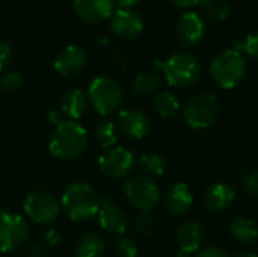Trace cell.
I'll list each match as a JSON object with an SVG mask.
<instances>
[{"mask_svg":"<svg viewBox=\"0 0 258 257\" xmlns=\"http://www.w3.org/2000/svg\"><path fill=\"white\" fill-rule=\"evenodd\" d=\"M88 142L89 136L86 129L79 123L68 120L63 124L54 127L48 141V150L59 159L71 161L86 151Z\"/></svg>","mask_w":258,"mask_h":257,"instance_id":"obj_1","label":"cell"},{"mask_svg":"<svg viewBox=\"0 0 258 257\" xmlns=\"http://www.w3.org/2000/svg\"><path fill=\"white\" fill-rule=\"evenodd\" d=\"M60 204L70 220L88 221L98 215L100 198L89 183L76 182L67 186L62 194Z\"/></svg>","mask_w":258,"mask_h":257,"instance_id":"obj_2","label":"cell"},{"mask_svg":"<svg viewBox=\"0 0 258 257\" xmlns=\"http://www.w3.org/2000/svg\"><path fill=\"white\" fill-rule=\"evenodd\" d=\"M210 73L215 83L224 89L236 88L245 77L246 61L240 50L228 48L221 52L210 65Z\"/></svg>","mask_w":258,"mask_h":257,"instance_id":"obj_3","label":"cell"},{"mask_svg":"<svg viewBox=\"0 0 258 257\" xmlns=\"http://www.w3.org/2000/svg\"><path fill=\"white\" fill-rule=\"evenodd\" d=\"M162 70L171 86L186 88L198 80L201 74V62L194 53L181 52L162 62Z\"/></svg>","mask_w":258,"mask_h":257,"instance_id":"obj_4","label":"cell"},{"mask_svg":"<svg viewBox=\"0 0 258 257\" xmlns=\"http://www.w3.org/2000/svg\"><path fill=\"white\" fill-rule=\"evenodd\" d=\"M221 114V103L213 94H200L183 108V118L190 129L203 130L215 124Z\"/></svg>","mask_w":258,"mask_h":257,"instance_id":"obj_5","label":"cell"},{"mask_svg":"<svg viewBox=\"0 0 258 257\" xmlns=\"http://www.w3.org/2000/svg\"><path fill=\"white\" fill-rule=\"evenodd\" d=\"M88 100L101 115H110L119 109L122 103V89L119 83L110 77H95L88 88Z\"/></svg>","mask_w":258,"mask_h":257,"instance_id":"obj_6","label":"cell"},{"mask_svg":"<svg viewBox=\"0 0 258 257\" xmlns=\"http://www.w3.org/2000/svg\"><path fill=\"white\" fill-rule=\"evenodd\" d=\"M124 194L130 204L141 212L153 211L160 201V189L157 183L147 176H133L124 183Z\"/></svg>","mask_w":258,"mask_h":257,"instance_id":"obj_7","label":"cell"},{"mask_svg":"<svg viewBox=\"0 0 258 257\" xmlns=\"http://www.w3.org/2000/svg\"><path fill=\"white\" fill-rule=\"evenodd\" d=\"M29 238V226L18 214L0 212V251L15 253L23 248Z\"/></svg>","mask_w":258,"mask_h":257,"instance_id":"obj_8","label":"cell"},{"mask_svg":"<svg viewBox=\"0 0 258 257\" xmlns=\"http://www.w3.org/2000/svg\"><path fill=\"white\" fill-rule=\"evenodd\" d=\"M24 212L29 220L39 226L53 224L60 212V203L47 191H33L24 200Z\"/></svg>","mask_w":258,"mask_h":257,"instance_id":"obj_9","label":"cell"},{"mask_svg":"<svg viewBox=\"0 0 258 257\" xmlns=\"http://www.w3.org/2000/svg\"><path fill=\"white\" fill-rule=\"evenodd\" d=\"M136 167V159L132 151L122 147H113L104 150L98 158V168L100 171L113 180L128 177Z\"/></svg>","mask_w":258,"mask_h":257,"instance_id":"obj_10","label":"cell"},{"mask_svg":"<svg viewBox=\"0 0 258 257\" xmlns=\"http://www.w3.org/2000/svg\"><path fill=\"white\" fill-rule=\"evenodd\" d=\"M110 29L121 39H135L144 30V20L135 9L119 8L110 17Z\"/></svg>","mask_w":258,"mask_h":257,"instance_id":"obj_11","label":"cell"},{"mask_svg":"<svg viewBox=\"0 0 258 257\" xmlns=\"http://www.w3.org/2000/svg\"><path fill=\"white\" fill-rule=\"evenodd\" d=\"M98 221L104 232L110 235H116V236L124 235L128 227V218L125 212L119 208V204L115 200L109 197H104L100 201Z\"/></svg>","mask_w":258,"mask_h":257,"instance_id":"obj_12","label":"cell"},{"mask_svg":"<svg viewBox=\"0 0 258 257\" xmlns=\"http://www.w3.org/2000/svg\"><path fill=\"white\" fill-rule=\"evenodd\" d=\"M86 53L82 47L76 44L65 45L54 58V70L62 77L77 76L86 65Z\"/></svg>","mask_w":258,"mask_h":257,"instance_id":"obj_13","label":"cell"},{"mask_svg":"<svg viewBox=\"0 0 258 257\" xmlns=\"http://www.w3.org/2000/svg\"><path fill=\"white\" fill-rule=\"evenodd\" d=\"M74 11L80 20L89 24H97L113 14V0H73Z\"/></svg>","mask_w":258,"mask_h":257,"instance_id":"obj_14","label":"cell"},{"mask_svg":"<svg viewBox=\"0 0 258 257\" xmlns=\"http://www.w3.org/2000/svg\"><path fill=\"white\" fill-rule=\"evenodd\" d=\"M204 29V21L197 12H186L177 21L175 35L181 45L194 47L203 39Z\"/></svg>","mask_w":258,"mask_h":257,"instance_id":"obj_15","label":"cell"},{"mask_svg":"<svg viewBox=\"0 0 258 257\" xmlns=\"http://www.w3.org/2000/svg\"><path fill=\"white\" fill-rule=\"evenodd\" d=\"M119 130L133 139H142L150 133L151 124L148 117L138 109H121L118 112Z\"/></svg>","mask_w":258,"mask_h":257,"instance_id":"obj_16","label":"cell"},{"mask_svg":"<svg viewBox=\"0 0 258 257\" xmlns=\"http://www.w3.org/2000/svg\"><path fill=\"white\" fill-rule=\"evenodd\" d=\"M234 189L227 183H215L204 191L203 203L212 212H222L234 201Z\"/></svg>","mask_w":258,"mask_h":257,"instance_id":"obj_17","label":"cell"},{"mask_svg":"<svg viewBox=\"0 0 258 257\" xmlns=\"http://www.w3.org/2000/svg\"><path fill=\"white\" fill-rule=\"evenodd\" d=\"M165 204L171 214L178 215V217L186 215L194 204V195H192L190 188L183 182L172 185L166 192Z\"/></svg>","mask_w":258,"mask_h":257,"instance_id":"obj_18","label":"cell"},{"mask_svg":"<svg viewBox=\"0 0 258 257\" xmlns=\"http://www.w3.org/2000/svg\"><path fill=\"white\" fill-rule=\"evenodd\" d=\"M88 108V95L79 89V88H71L63 92L60 98V111L65 114V117L70 121L79 120Z\"/></svg>","mask_w":258,"mask_h":257,"instance_id":"obj_19","label":"cell"},{"mask_svg":"<svg viewBox=\"0 0 258 257\" xmlns=\"http://www.w3.org/2000/svg\"><path fill=\"white\" fill-rule=\"evenodd\" d=\"M177 244L180 247V251L184 253H195L200 250L203 244V229L198 223H183L177 230Z\"/></svg>","mask_w":258,"mask_h":257,"instance_id":"obj_20","label":"cell"},{"mask_svg":"<svg viewBox=\"0 0 258 257\" xmlns=\"http://www.w3.org/2000/svg\"><path fill=\"white\" fill-rule=\"evenodd\" d=\"M106 251V241L95 232L83 233L74 247L76 257H101Z\"/></svg>","mask_w":258,"mask_h":257,"instance_id":"obj_21","label":"cell"},{"mask_svg":"<svg viewBox=\"0 0 258 257\" xmlns=\"http://www.w3.org/2000/svg\"><path fill=\"white\" fill-rule=\"evenodd\" d=\"M230 235L240 244H254L258 241V224L251 218H237L230 224Z\"/></svg>","mask_w":258,"mask_h":257,"instance_id":"obj_22","label":"cell"},{"mask_svg":"<svg viewBox=\"0 0 258 257\" xmlns=\"http://www.w3.org/2000/svg\"><path fill=\"white\" fill-rule=\"evenodd\" d=\"M162 86V76L157 71H142L133 79V91L141 97L156 95Z\"/></svg>","mask_w":258,"mask_h":257,"instance_id":"obj_23","label":"cell"},{"mask_svg":"<svg viewBox=\"0 0 258 257\" xmlns=\"http://www.w3.org/2000/svg\"><path fill=\"white\" fill-rule=\"evenodd\" d=\"M154 109L157 111V114L166 120H171V118H175L181 108H180V101L177 100V97L169 92V91H162V92H157L154 95Z\"/></svg>","mask_w":258,"mask_h":257,"instance_id":"obj_24","label":"cell"},{"mask_svg":"<svg viewBox=\"0 0 258 257\" xmlns=\"http://www.w3.org/2000/svg\"><path fill=\"white\" fill-rule=\"evenodd\" d=\"M95 139L97 144L103 148V150H109L113 148L118 142V129L116 124L110 120H103L98 123V126L95 127Z\"/></svg>","mask_w":258,"mask_h":257,"instance_id":"obj_25","label":"cell"},{"mask_svg":"<svg viewBox=\"0 0 258 257\" xmlns=\"http://www.w3.org/2000/svg\"><path fill=\"white\" fill-rule=\"evenodd\" d=\"M201 11L213 21H222L230 15V2L228 0H200Z\"/></svg>","mask_w":258,"mask_h":257,"instance_id":"obj_26","label":"cell"},{"mask_svg":"<svg viewBox=\"0 0 258 257\" xmlns=\"http://www.w3.org/2000/svg\"><path fill=\"white\" fill-rule=\"evenodd\" d=\"M139 164H141V168L150 176H162L166 170L165 159L159 155H154V153L142 155L139 159Z\"/></svg>","mask_w":258,"mask_h":257,"instance_id":"obj_27","label":"cell"},{"mask_svg":"<svg viewBox=\"0 0 258 257\" xmlns=\"http://www.w3.org/2000/svg\"><path fill=\"white\" fill-rule=\"evenodd\" d=\"M115 248H116V253L121 257L138 256V245H136L135 239L130 236H125V235L118 236L116 242H115Z\"/></svg>","mask_w":258,"mask_h":257,"instance_id":"obj_28","label":"cell"},{"mask_svg":"<svg viewBox=\"0 0 258 257\" xmlns=\"http://www.w3.org/2000/svg\"><path fill=\"white\" fill-rule=\"evenodd\" d=\"M23 77L17 71H6L0 76V89L6 92H15L21 88Z\"/></svg>","mask_w":258,"mask_h":257,"instance_id":"obj_29","label":"cell"},{"mask_svg":"<svg viewBox=\"0 0 258 257\" xmlns=\"http://www.w3.org/2000/svg\"><path fill=\"white\" fill-rule=\"evenodd\" d=\"M135 229L141 235H150L154 229V218L150 212H141L136 217L135 221Z\"/></svg>","mask_w":258,"mask_h":257,"instance_id":"obj_30","label":"cell"},{"mask_svg":"<svg viewBox=\"0 0 258 257\" xmlns=\"http://www.w3.org/2000/svg\"><path fill=\"white\" fill-rule=\"evenodd\" d=\"M242 185L245 192H248L252 197H258V170H254L249 174H246L242 180Z\"/></svg>","mask_w":258,"mask_h":257,"instance_id":"obj_31","label":"cell"},{"mask_svg":"<svg viewBox=\"0 0 258 257\" xmlns=\"http://www.w3.org/2000/svg\"><path fill=\"white\" fill-rule=\"evenodd\" d=\"M242 50L248 56H251L254 59H258V30L246 36V39L242 44Z\"/></svg>","mask_w":258,"mask_h":257,"instance_id":"obj_32","label":"cell"},{"mask_svg":"<svg viewBox=\"0 0 258 257\" xmlns=\"http://www.w3.org/2000/svg\"><path fill=\"white\" fill-rule=\"evenodd\" d=\"M12 61V48L8 42L0 41V73L11 64Z\"/></svg>","mask_w":258,"mask_h":257,"instance_id":"obj_33","label":"cell"},{"mask_svg":"<svg viewBox=\"0 0 258 257\" xmlns=\"http://www.w3.org/2000/svg\"><path fill=\"white\" fill-rule=\"evenodd\" d=\"M47 120H48V123L53 124L54 127H57V126L63 124L65 121H68V118L65 117V114H63L60 109H51V111L48 112V115H47Z\"/></svg>","mask_w":258,"mask_h":257,"instance_id":"obj_34","label":"cell"},{"mask_svg":"<svg viewBox=\"0 0 258 257\" xmlns=\"http://www.w3.org/2000/svg\"><path fill=\"white\" fill-rule=\"evenodd\" d=\"M197 257H228V254L219 248V247H207V248H203Z\"/></svg>","mask_w":258,"mask_h":257,"instance_id":"obj_35","label":"cell"},{"mask_svg":"<svg viewBox=\"0 0 258 257\" xmlns=\"http://www.w3.org/2000/svg\"><path fill=\"white\" fill-rule=\"evenodd\" d=\"M24 253L27 257H41L42 256V247L38 242H26L24 245Z\"/></svg>","mask_w":258,"mask_h":257,"instance_id":"obj_36","label":"cell"},{"mask_svg":"<svg viewBox=\"0 0 258 257\" xmlns=\"http://www.w3.org/2000/svg\"><path fill=\"white\" fill-rule=\"evenodd\" d=\"M45 239L48 241L50 245H56L60 241V235L57 233V230H48L45 235Z\"/></svg>","mask_w":258,"mask_h":257,"instance_id":"obj_37","label":"cell"},{"mask_svg":"<svg viewBox=\"0 0 258 257\" xmlns=\"http://www.w3.org/2000/svg\"><path fill=\"white\" fill-rule=\"evenodd\" d=\"M169 2L180 8H190V6H195L200 3V0H169Z\"/></svg>","mask_w":258,"mask_h":257,"instance_id":"obj_38","label":"cell"},{"mask_svg":"<svg viewBox=\"0 0 258 257\" xmlns=\"http://www.w3.org/2000/svg\"><path fill=\"white\" fill-rule=\"evenodd\" d=\"M139 0H113L115 5H118L119 8H132L138 3Z\"/></svg>","mask_w":258,"mask_h":257,"instance_id":"obj_39","label":"cell"},{"mask_svg":"<svg viewBox=\"0 0 258 257\" xmlns=\"http://www.w3.org/2000/svg\"><path fill=\"white\" fill-rule=\"evenodd\" d=\"M234 257H258L255 253H252V251H248V250H240V251H237L236 253V256Z\"/></svg>","mask_w":258,"mask_h":257,"instance_id":"obj_40","label":"cell"},{"mask_svg":"<svg viewBox=\"0 0 258 257\" xmlns=\"http://www.w3.org/2000/svg\"><path fill=\"white\" fill-rule=\"evenodd\" d=\"M175 257H192V254H189V253H184V251H180L178 254Z\"/></svg>","mask_w":258,"mask_h":257,"instance_id":"obj_41","label":"cell"}]
</instances>
